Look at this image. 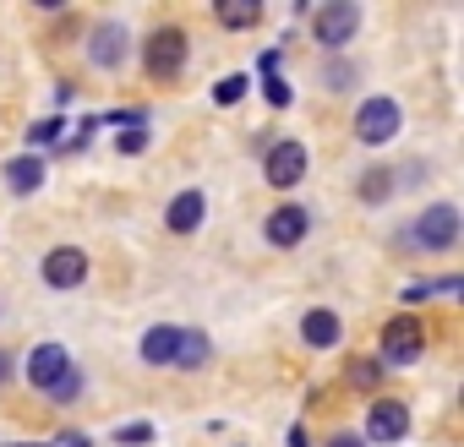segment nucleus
Returning a JSON list of instances; mask_svg holds the SVG:
<instances>
[{"label":"nucleus","instance_id":"obj_1","mask_svg":"<svg viewBox=\"0 0 464 447\" xmlns=\"http://www.w3.org/2000/svg\"><path fill=\"white\" fill-rule=\"evenodd\" d=\"M142 61H148V71L164 77V82L180 77V66H186V33H180V28H159V33H148Z\"/></svg>","mask_w":464,"mask_h":447},{"label":"nucleus","instance_id":"obj_2","mask_svg":"<svg viewBox=\"0 0 464 447\" xmlns=\"http://www.w3.org/2000/svg\"><path fill=\"white\" fill-rule=\"evenodd\" d=\"M420 349H426V328L415 317H393L382 328V360L388 366H410V360H420Z\"/></svg>","mask_w":464,"mask_h":447},{"label":"nucleus","instance_id":"obj_3","mask_svg":"<svg viewBox=\"0 0 464 447\" xmlns=\"http://www.w3.org/2000/svg\"><path fill=\"white\" fill-rule=\"evenodd\" d=\"M453 241H459V207H448V202L426 207L420 224H415V246L420 252H448Z\"/></svg>","mask_w":464,"mask_h":447},{"label":"nucleus","instance_id":"obj_4","mask_svg":"<svg viewBox=\"0 0 464 447\" xmlns=\"http://www.w3.org/2000/svg\"><path fill=\"white\" fill-rule=\"evenodd\" d=\"M355 28H361V12L350 6V0H334V6H323V12L312 17V33H317V44H328V50L350 44Z\"/></svg>","mask_w":464,"mask_h":447},{"label":"nucleus","instance_id":"obj_5","mask_svg":"<svg viewBox=\"0 0 464 447\" xmlns=\"http://www.w3.org/2000/svg\"><path fill=\"white\" fill-rule=\"evenodd\" d=\"M355 137L361 142H388V137H399V104L393 99H366L361 104V115H355Z\"/></svg>","mask_w":464,"mask_h":447},{"label":"nucleus","instance_id":"obj_6","mask_svg":"<svg viewBox=\"0 0 464 447\" xmlns=\"http://www.w3.org/2000/svg\"><path fill=\"white\" fill-rule=\"evenodd\" d=\"M88 279V257L77 252V246H55L50 257H44V284L50 290H77Z\"/></svg>","mask_w":464,"mask_h":447},{"label":"nucleus","instance_id":"obj_7","mask_svg":"<svg viewBox=\"0 0 464 447\" xmlns=\"http://www.w3.org/2000/svg\"><path fill=\"white\" fill-rule=\"evenodd\" d=\"M410 431V409L399 404V398H377L372 409H366V436L372 442H399Z\"/></svg>","mask_w":464,"mask_h":447},{"label":"nucleus","instance_id":"obj_8","mask_svg":"<svg viewBox=\"0 0 464 447\" xmlns=\"http://www.w3.org/2000/svg\"><path fill=\"white\" fill-rule=\"evenodd\" d=\"M263 175H268V185H295V180L306 175V147H301V142H274Z\"/></svg>","mask_w":464,"mask_h":447},{"label":"nucleus","instance_id":"obj_9","mask_svg":"<svg viewBox=\"0 0 464 447\" xmlns=\"http://www.w3.org/2000/svg\"><path fill=\"white\" fill-rule=\"evenodd\" d=\"M66 371H72V360H66L61 344H39V349L28 355V382H34V387H55Z\"/></svg>","mask_w":464,"mask_h":447},{"label":"nucleus","instance_id":"obj_10","mask_svg":"<svg viewBox=\"0 0 464 447\" xmlns=\"http://www.w3.org/2000/svg\"><path fill=\"white\" fill-rule=\"evenodd\" d=\"M202 213H208V202H202V191H180L169 207H164V224L175 235H191L197 224H202Z\"/></svg>","mask_w":464,"mask_h":447},{"label":"nucleus","instance_id":"obj_11","mask_svg":"<svg viewBox=\"0 0 464 447\" xmlns=\"http://www.w3.org/2000/svg\"><path fill=\"white\" fill-rule=\"evenodd\" d=\"M268 241H274V246H301V241H306V207H279V213H268Z\"/></svg>","mask_w":464,"mask_h":447},{"label":"nucleus","instance_id":"obj_12","mask_svg":"<svg viewBox=\"0 0 464 447\" xmlns=\"http://www.w3.org/2000/svg\"><path fill=\"white\" fill-rule=\"evenodd\" d=\"M88 55H93V66H104V71L121 66V61H126V33H121V23H104V28L93 33V50H88Z\"/></svg>","mask_w":464,"mask_h":447},{"label":"nucleus","instance_id":"obj_13","mask_svg":"<svg viewBox=\"0 0 464 447\" xmlns=\"http://www.w3.org/2000/svg\"><path fill=\"white\" fill-rule=\"evenodd\" d=\"M301 333H306V344H317V349H334V344L344 338V322H339L334 311H306Z\"/></svg>","mask_w":464,"mask_h":447},{"label":"nucleus","instance_id":"obj_14","mask_svg":"<svg viewBox=\"0 0 464 447\" xmlns=\"http://www.w3.org/2000/svg\"><path fill=\"white\" fill-rule=\"evenodd\" d=\"M175 344H180L175 328H148L142 333V360L148 366H175Z\"/></svg>","mask_w":464,"mask_h":447},{"label":"nucleus","instance_id":"obj_15","mask_svg":"<svg viewBox=\"0 0 464 447\" xmlns=\"http://www.w3.org/2000/svg\"><path fill=\"white\" fill-rule=\"evenodd\" d=\"M213 17H218L224 28H252V23L263 17V6H257V0H218Z\"/></svg>","mask_w":464,"mask_h":447},{"label":"nucleus","instance_id":"obj_16","mask_svg":"<svg viewBox=\"0 0 464 447\" xmlns=\"http://www.w3.org/2000/svg\"><path fill=\"white\" fill-rule=\"evenodd\" d=\"M6 185L12 191H39L44 185V164L39 158H12L6 164Z\"/></svg>","mask_w":464,"mask_h":447},{"label":"nucleus","instance_id":"obj_17","mask_svg":"<svg viewBox=\"0 0 464 447\" xmlns=\"http://www.w3.org/2000/svg\"><path fill=\"white\" fill-rule=\"evenodd\" d=\"M202 360H208V333H180V344H175V366L197 371Z\"/></svg>","mask_w":464,"mask_h":447},{"label":"nucleus","instance_id":"obj_18","mask_svg":"<svg viewBox=\"0 0 464 447\" xmlns=\"http://www.w3.org/2000/svg\"><path fill=\"white\" fill-rule=\"evenodd\" d=\"M274 66H279V55H263V71H268V104H274V109H285V104H290V82H279V77H274Z\"/></svg>","mask_w":464,"mask_h":447},{"label":"nucleus","instance_id":"obj_19","mask_svg":"<svg viewBox=\"0 0 464 447\" xmlns=\"http://www.w3.org/2000/svg\"><path fill=\"white\" fill-rule=\"evenodd\" d=\"M388 191H393V180H388V169H372V175L361 180V196H366V202H382Z\"/></svg>","mask_w":464,"mask_h":447},{"label":"nucleus","instance_id":"obj_20","mask_svg":"<svg viewBox=\"0 0 464 447\" xmlns=\"http://www.w3.org/2000/svg\"><path fill=\"white\" fill-rule=\"evenodd\" d=\"M246 88H252L246 77H224V82L213 88V99H218V104H236V99H246Z\"/></svg>","mask_w":464,"mask_h":447},{"label":"nucleus","instance_id":"obj_21","mask_svg":"<svg viewBox=\"0 0 464 447\" xmlns=\"http://www.w3.org/2000/svg\"><path fill=\"white\" fill-rule=\"evenodd\" d=\"M115 442H121V447H142V442H153V425H142V420H137V425H121Z\"/></svg>","mask_w":464,"mask_h":447},{"label":"nucleus","instance_id":"obj_22","mask_svg":"<svg viewBox=\"0 0 464 447\" xmlns=\"http://www.w3.org/2000/svg\"><path fill=\"white\" fill-rule=\"evenodd\" d=\"M77 393H82V376H77V371H66V376L50 387V398H61V404H66V398H77Z\"/></svg>","mask_w":464,"mask_h":447},{"label":"nucleus","instance_id":"obj_23","mask_svg":"<svg viewBox=\"0 0 464 447\" xmlns=\"http://www.w3.org/2000/svg\"><path fill=\"white\" fill-rule=\"evenodd\" d=\"M148 147V131H142V120H131V131L121 137V153H142Z\"/></svg>","mask_w":464,"mask_h":447},{"label":"nucleus","instance_id":"obj_24","mask_svg":"<svg viewBox=\"0 0 464 447\" xmlns=\"http://www.w3.org/2000/svg\"><path fill=\"white\" fill-rule=\"evenodd\" d=\"M28 137H34V142H55V137H61V120H39Z\"/></svg>","mask_w":464,"mask_h":447},{"label":"nucleus","instance_id":"obj_25","mask_svg":"<svg viewBox=\"0 0 464 447\" xmlns=\"http://www.w3.org/2000/svg\"><path fill=\"white\" fill-rule=\"evenodd\" d=\"M350 376H355V382H361V387H372V382H377V366H355V371H350Z\"/></svg>","mask_w":464,"mask_h":447},{"label":"nucleus","instance_id":"obj_26","mask_svg":"<svg viewBox=\"0 0 464 447\" xmlns=\"http://www.w3.org/2000/svg\"><path fill=\"white\" fill-rule=\"evenodd\" d=\"M328 447H366V436H350V431H339V436H334Z\"/></svg>","mask_w":464,"mask_h":447},{"label":"nucleus","instance_id":"obj_27","mask_svg":"<svg viewBox=\"0 0 464 447\" xmlns=\"http://www.w3.org/2000/svg\"><path fill=\"white\" fill-rule=\"evenodd\" d=\"M66 447H88V436H66Z\"/></svg>","mask_w":464,"mask_h":447},{"label":"nucleus","instance_id":"obj_28","mask_svg":"<svg viewBox=\"0 0 464 447\" xmlns=\"http://www.w3.org/2000/svg\"><path fill=\"white\" fill-rule=\"evenodd\" d=\"M0 376H6V355H0Z\"/></svg>","mask_w":464,"mask_h":447},{"label":"nucleus","instance_id":"obj_29","mask_svg":"<svg viewBox=\"0 0 464 447\" xmlns=\"http://www.w3.org/2000/svg\"><path fill=\"white\" fill-rule=\"evenodd\" d=\"M28 447H44V442H28Z\"/></svg>","mask_w":464,"mask_h":447}]
</instances>
